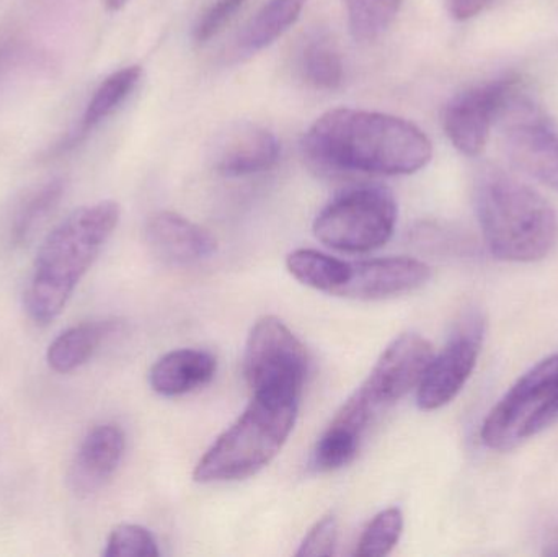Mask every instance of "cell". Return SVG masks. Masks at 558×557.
Masks as SVG:
<instances>
[{
  "instance_id": "1",
  "label": "cell",
  "mask_w": 558,
  "mask_h": 557,
  "mask_svg": "<svg viewBox=\"0 0 558 557\" xmlns=\"http://www.w3.org/2000/svg\"><path fill=\"white\" fill-rule=\"evenodd\" d=\"M324 175H409L432 160L433 146L415 124L392 114L335 108L322 114L302 143Z\"/></svg>"
},
{
  "instance_id": "2",
  "label": "cell",
  "mask_w": 558,
  "mask_h": 557,
  "mask_svg": "<svg viewBox=\"0 0 558 557\" xmlns=\"http://www.w3.org/2000/svg\"><path fill=\"white\" fill-rule=\"evenodd\" d=\"M120 215L118 203L105 199L75 209L46 235L23 296L32 320L46 326L64 311L117 229Z\"/></svg>"
},
{
  "instance_id": "3",
  "label": "cell",
  "mask_w": 558,
  "mask_h": 557,
  "mask_svg": "<svg viewBox=\"0 0 558 557\" xmlns=\"http://www.w3.org/2000/svg\"><path fill=\"white\" fill-rule=\"evenodd\" d=\"M475 209L494 257L533 264L558 244V216L543 195L498 167H487L475 182Z\"/></svg>"
},
{
  "instance_id": "4",
  "label": "cell",
  "mask_w": 558,
  "mask_h": 557,
  "mask_svg": "<svg viewBox=\"0 0 558 557\" xmlns=\"http://www.w3.org/2000/svg\"><path fill=\"white\" fill-rule=\"evenodd\" d=\"M299 401L252 396L244 414L213 444L196 464V483L247 480L267 468L288 441Z\"/></svg>"
},
{
  "instance_id": "5",
  "label": "cell",
  "mask_w": 558,
  "mask_h": 557,
  "mask_svg": "<svg viewBox=\"0 0 558 557\" xmlns=\"http://www.w3.org/2000/svg\"><path fill=\"white\" fill-rule=\"evenodd\" d=\"M558 419V355L537 363L488 412L481 438L495 451H510Z\"/></svg>"
},
{
  "instance_id": "6",
  "label": "cell",
  "mask_w": 558,
  "mask_h": 557,
  "mask_svg": "<svg viewBox=\"0 0 558 557\" xmlns=\"http://www.w3.org/2000/svg\"><path fill=\"white\" fill-rule=\"evenodd\" d=\"M397 222V203L383 186H357L331 199L314 221L322 244L347 254H367L386 245Z\"/></svg>"
},
{
  "instance_id": "7",
  "label": "cell",
  "mask_w": 558,
  "mask_h": 557,
  "mask_svg": "<svg viewBox=\"0 0 558 557\" xmlns=\"http://www.w3.org/2000/svg\"><path fill=\"white\" fill-rule=\"evenodd\" d=\"M244 368L254 396L299 401L307 376V352L282 320L267 316L248 336Z\"/></svg>"
},
{
  "instance_id": "8",
  "label": "cell",
  "mask_w": 558,
  "mask_h": 557,
  "mask_svg": "<svg viewBox=\"0 0 558 557\" xmlns=\"http://www.w3.org/2000/svg\"><path fill=\"white\" fill-rule=\"evenodd\" d=\"M521 97V78L511 74L456 95L442 113V126L452 146L468 157L484 153L495 121L501 120Z\"/></svg>"
},
{
  "instance_id": "9",
  "label": "cell",
  "mask_w": 558,
  "mask_h": 557,
  "mask_svg": "<svg viewBox=\"0 0 558 557\" xmlns=\"http://www.w3.org/2000/svg\"><path fill=\"white\" fill-rule=\"evenodd\" d=\"M501 120L504 147L517 169L558 192V133L521 97Z\"/></svg>"
},
{
  "instance_id": "10",
  "label": "cell",
  "mask_w": 558,
  "mask_h": 557,
  "mask_svg": "<svg viewBox=\"0 0 558 557\" xmlns=\"http://www.w3.org/2000/svg\"><path fill=\"white\" fill-rule=\"evenodd\" d=\"M433 356L432 343L425 337L402 334L384 350L356 395L374 412L387 408L418 388Z\"/></svg>"
},
{
  "instance_id": "11",
  "label": "cell",
  "mask_w": 558,
  "mask_h": 557,
  "mask_svg": "<svg viewBox=\"0 0 558 557\" xmlns=\"http://www.w3.org/2000/svg\"><path fill=\"white\" fill-rule=\"evenodd\" d=\"M484 329L478 319L459 327L439 355L433 356L416 389V404L422 411L445 408L464 388L481 355Z\"/></svg>"
},
{
  "instance_id": "12",
  "label": "cell",
  "mask_w": 558,
  "mask_h": 557,
  "mask_svg": "<svg viewBox=\"0 0 558 557\" xmlns=\"http://www.w3.org/2000/svg\"><path fill=\"white\" fill-rule=\"evenodd\" d=\"M432 277L429 267L409 257L371 258L341 265L340 280L331 296L350 300H383L423 287Z\"/></svg>"
},
{
  "instance_id": "13",
  "label": "cell",
  "mask_w": 558,
  "mask_h": 557,
  "mask_svg": "<svg viewBox=\"0 0 558 557\" xmlns=\"http://www.w3.org/2000/svg\"><path fill=\"white\" fill-rule=\"evenodd\" d=\"M144 239L149 251L170 265L196 264L218 251L216 239L205 228L172 211L150 216L144 228Z\"/></svg>"
},
{
  "instance_id": "14",
  "label": "cell",
  "mask_w": 558,
  "mask_h": 557,
  "mask_svg": "<svg viewBox=\"0 0 558 557\" xmlns=\"http://www.w3.org/2000/svg\"><path fill=\"white\" fill-rule=\"evenodd\" d=\"M126 438L114 424H101L92 428L69 470L68 483L72 493L87 497L98 493L113 476L123 460Z\"/></svg>"
},
{
  "instance_id": "15",
  "label": "cell",
  "mask_w": 558,
  "mask_h": 557,
  "mask_svg": "<svg viewBox=\"0 0 558 557\" xmlns=\"http://www.w3.org/2000/svg\"><path fill=\"white\" fill-rule=\"evenodd\" d=\"M279 143L274 133L242 123L222 134L213 147V167L226 177L264 172L278 162Z\"/></svg>"
},
{
  "instance_id": "16",
  "label": "cell",
  "mask_w": 558,
  "mask_h": 557,
  "mask_svg": "<svg viewBox=\"0 0 558 557\" xmlns=\"http://www.w3.org/2000/svg\"><path fill=\"white\" fill-rule=\"evenodd\" d=\"M216 368L218 362L211 352L198 349L173 350L154 363L149 372V385L157 395L177 398L208 385L215 378Z\"/></svg>"
},
{
  "instance_id": "17",
  "label": "cell",
  "mask_w": 558,
  "mask_h": 557,
  "mask_svg": "<svg viewBox=\"0 0 558 557\" xmlns=\"http://www.w3.org/2000/svg\"><path fill=\"white\" fill-rule=\"evenodd\" d=\"M120 320L105 319L82 323L62 330L46 352V362L52 372L68 375L88 362L98 347L120 329Z\"/></svg>"
},
{
  "instance_id": "18",
  "label": "cell",
  "mask_w": 558,
  "mask_h": 557,
  "mask_svg": "<svg viewBox=\"0 0 558 557\" xmlns=\"http://www.w3.org/2000/svg\"><path fill=\"white\" fill-rule=\"evenodd\" d=\"M65 182L52 179L29 190L13 208L7 222V241L12 247H22L35 238L48 216L58 208L64 195Z\"/></svg>"
},
{
  "instance_id": "19",
  "label": "cell",
  "mask_w": 558,
  "mask_h": 557,
  "mask_svg": "<svg viewBox=\"0 0 558 557\" xmlns=\"http://www.w3.org/2000/svg\"><path fill=\"white\" fill-rule=\"evenodd\" d=\"M305 0H270L251 20L239 39L242 51L257 52L274 45L301 16Z\"/></svg>"
},
{
  "instance_id": "20",
  "label": "cell",
  "mask_w": 558,
  "mask_h": 557,
  "mask_svg": "<svg viewBox=\"0 0 558 557\" xmlns=\"http://www.w3.org/2000/svg\"><path fill=\"white\" fill-rule=\"evenodd\" d=\"M141 77H143V69L140 65H130V68L120 69L110 77L105 78L85 108L81 128H78V136L90 133L101 121L113 114L133 94Z\"/></svg>"
},
{
  "instance_id": "21",
  "label": "cell",
  "mask_w": 558,
  "mask_h": 557,
  "mask_svg": "<svg viewBox=\"0 0 558 557\" xmlns=\"http://www.w3.org/2000/svg\"><path fill=\"white\" fill-rule=\"evenodd\" d=\"M302 78L320 90H333L343 84V61L333 43L314 38L302 48L299 56Z\"/></svg>"
},
{
  "instance_id": "22",
  "label": "cell",
  "mask_w": 558,
  "mask_h": 557,
  "mask_svg": "<svg viewBox=\"0 0 558 557\" xmlns=\"http://www.w3.org/2000/svg\"><path fill=\"white\" fill-rule=\"evenodd\" d=\"M361 435H363L361 432L341 422L331 421L330 427L315 445L312 468L317 473H328V471L347 467L356 457Z\"/></svg>"
},
{
  "instance_id": "23",
  "label": "cell",
  "mask_w": 558,
  "mask_h": 557,
  "mask_svg": "<svg viewBox=\"0 0 558 557\" xmlns=\"http://www.w3.org/2000/svg\"><path fill=\"white\" fill-rule=\"evenodd\" d=\"M351 35L360 41L379 38L396 20L402 0H343Z\"/></svg>"
},
{
  "instance_id": "24",
  "label": "cell",
  "mask_w": 558,
  "mask_h": 557,
  "mask_svg": "<svg viewBox=\"0 0 558 557\" xmlns=\"http://www.w3.org/2000/svg\"><path fill=\"white\" fill-rule=\"evenodd\" d=\"M403 532V516L399 509L383 510L371 520L367 529L361 535L357 542L356 553L360 557H380L387 556L397 543Z\"/></svg>"
},
{
  "instance_id": "25",
  "label": "cell",
  "mask_w": 558,
  "mask_h": 557,
  "mask_svg": "<svg viewBox=\"0 0 558 557\" xmlns=\"http://www.w3.org/2000/svg\"><path fill=\"white\" fill-rule=\"evenodd\" d=\"M160 555L157 542L149 530L140 525L117 526L108 536L105 557H157Z\"/></svg>"
},
{
  "instance_id": "26",
  "label": "cell",
  "mask_w": 558,
  "mask_h": 557,
  "mask_svg": "<svg viewBox=\"0 0 558 557\" xmlns=\"http://www.w3.org/2000/svg\"><path fill=\"white\" fill-rule=\"evenodd\" d=\"M338 542V522L333 516L324 517L318 520L311 532L305 536L304 542L299 546L295 556H331Z\"/></svg>"
},
{
  "instance_id": "27",
  "label": "cell",
  "mask_w": 558,
  "mask_h": 557,
  "mask_svg": "<svg viewBox=\"0 0 558 557\" xmlns=\"http://www.w3.org/2000/svg\"><path fill=\"white\" fill-rule=\"evenodd\" d=\"M245 0H216L202 16L195 26V39L198 43H206L218 35L226 23L231 22L232 16L242 9Z\"/></svg>"
},
{
  "instance_id": "28",
  "label": "cell",
  "mask_w": 558,
  "mask_h": 557,
  "mask_svg": "<svg viewBox=\"0 0 558 557\" xmlns=\"http://www.w3.org/2000/svg\"><path fill=\"white\" fill-rule=\"evenodd\" d=\"M490 3H494V0H446L449 13L459 22L474 19L478 13L484 12Z\"/></svg>"
},
{
  "instance_id": "29",
  "label": "cell",
  "mask_w": 558,
  "mask_h": 557,
  "mask_svg": "<svg viewBox=\"0 0 558 557\" xmlns=\"http://www.w3.org/2000/svg\"><path fill=\"white\" fill-rule=\"evenodd\" d=\"M130 0H105V5H107L108 10L111 12H117V10L123 9Z\"/></svg>"
}]
</instances>
